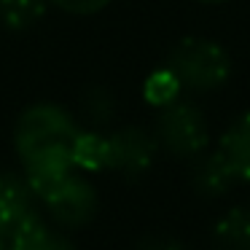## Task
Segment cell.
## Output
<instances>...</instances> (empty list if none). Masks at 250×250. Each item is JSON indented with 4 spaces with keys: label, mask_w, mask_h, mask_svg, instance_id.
<instances>
[{
    "label": "cell",
    "mask_w": 250,
    "mask_h": 250,
    "mask_svg": "<svg viewBox=\"0 0 250 250\" xmlns=\"http://www.w3.org/2000/svg\"><path fill=\"white\" fill-rule=\"evenodd\" d=\"M164 65L186 92L207 94L231 78V57L212 38H183L169 49Z\"/></svg>",
    "instance_id": "6da1fadb"
},
{
    "label": "cell",
    "mask_w": 250,
    "mask_h": 250,
    "mask_svg": "<svg viewBox=\"0 0 250 250\" xmlns=\"http://www.w3.org/2000/svg\"><path fill=\"white\" fill-rule=\"evenodd\" d=\"M78 124L73 113H67L62 105L54 103H35L22 116L17 119L14 126V148H17L19 159L38 156L46 151H57V148H70L78 135Z\"/></svg>",
    "instance_id": "7a4b0ae2"
},
{
    "label": "cell",
    "mask_w": 250,
    "mask_h": 250,
    "mask_svg": "<svg viewBox=\"0 0 250 250\" xmlns=\"http://www.w3.org/2000/svg\"><path fill=\"white\" fill-rule=\"evenodd\" d=\"M159 148L178 159L202 156V151L210 143V126L207 119L194 103L175 100V103L159 108L156 129H153Z\"/></svg>",
    "instance_id": "3957f363"
},
{
    "label": "cell",
    "mask_w": 250,
    "mask_h": 250,
    "mask_svg": "<svg viewBox=\"0 0 250 250\" xmlns=\"http://www.w3.org/2000/svg\"><path fill=\"white\" fill-rule=\"evenodd\" d=\"M49 215L65 229H81L97 215V188L86 178L70 172L62 183H57L46 196H41Z\"/></svg>",
    "instance_id": "277c9868"
},
{
    "label": "cell",
    "mask_w": 250,
    "mask_h": 250,
    "mask_svg": "<svg viewBox=\"0 0 250 250\" xmlns=\"http://www.w3.org/2000/svg\"><path fill=\"white\" fill-rule=\"evenodd\" d=\"M159 143L143 126H121L108 135V169L126 180H137L151 169Z\"/></svg>",
    "instance_id": "5b68a950"
},
{
    "label": "cell",
    "mask_w": 250,
    "mask_h": 250,
    "mask_svg": "<svg viewBox=\"0 0 250 250\" xmlns=\"http://www.w3.org/2000/svg\"><path fill=\"white\" fill-rule=\"evenodd\" d=\"M35 199L24 175H0V250H6L11 234L35 215Z\"/></svg>",
    "instance_id": "8992f818"
},
{
    "label": "cell",
    "mask_w": 250,
    "mask_h": 250,
    "mask_svg": "<svg viewBox=\"0 0 250 250\" xmlns=\"http://www.w3.org/2000/svg\"><path fill=\"white\" fill-rule=\"evenodd\" d=\"M24 164V178H27L30 188L35 191V196H46L57 183L67 178L70 172H76V164L70 159V148H57V151H46L38 156L27 159Z\"/></svg>",
    "instance_id": "52a82bcc"
},
{
    "label": "cell",
    "mask_w": 250,
    "mask_h": 250,
    "mask_svg": "<svg viewBox=\"0 0 250 250\" xmlns=\"http://www.w3.org/2000/svg\"><path fill=\"white\" fill-rule=\"evenodd\" d=\"M237 183L242 180L237 178L234 167L229 164V159L223 156L221 151L215 153H207L196 162L194 172H191V186L199 196H207V199H218L223 196L226 191H231Z\"/></svg>",
    "instance_id": "ba28073f"
},
{
    "label": "cell",
    "mask_w": 250,
    "mask_h": 250,
    "mask_svg": "<svg viewBox=\"0 0 250 250\" xmlns=\"http://www.w3.org/2000/svg\"><path fill=\"white\" fill-rule=\"evenodd\" d=\"M6 250H76V245L35 212L11 234Z\"/></svg>",
    "instance_id": "9c48e42d"
},
{
    "label": "cell",
    "mask_w": 250,
    "mask_h": 250,
    "mask_svg": "<svg viewBox=\"0 0 250 250\" xmlns=\"http://www.w3.org/2000/svg\"><path fill=\"white\" fill-rule=\"evenodd\" d=\"M218 151L229 159L239 180H250V110L223 132Z\"/></svg>",
    "instance_id": "30bf717a"
},
{
    "label": "cell",
    "mask_w": 250,
    "mask_h": 250,
    "mask_svg": "<svg viewBox=\"0 0 250 250\" xmlns=\"http://www.w3.org/2000/svg\"><path fill=\"white\" fill-rule=\"evenodd\" d=\"M215 250H250V210L234 207L212 229Z\"/></svg>",
    "instance_id": "8fae6325"
},
{
    "label": "cell",
    "mask_w": 250,
    "mask_h": 250,
    "mask_svg": "<svg viewBox=\"0 0 250 250\" xmlns=\"http://www.w3.org/2000/svg\"><path fill=\"white\" fill-rule=\"evenodd\" d=\"M70 159L76 164V169H83V172L108 169V135L78 132L70 146Z\"/></svg>",
    "instance_id": "7c38bea8"
},
{
    "label": "cell",
    "mask_w": 250,
    "mask_h": 250,
    "mask_svg": "<svg viewBox=\"0 0 250 250\" xmlns=\"http://www.w3.org/2000/svg\"><path fill=\"white\" fill-rule=\"evenodd\" d=\"M49 0H0V24L11 33L33 30L46 17Z\"/></svg>",
    "instance_id": "4fadbf2b"
},
{
    "label": "cell",
    "mask_w": 250,
    "mask_h": 250,
    "mask_svg": "<svg viewBox=\"0 0 250 250\" xmlns=\"http://www.w3.org/2000/svg\"><path fill=\"white\" fill-rule=\"evenodd\" d=\"M180 92H183V86H180V81L175 78V73L169 70L167 65L153 70L151 76L143 81V97H146V103L153 105V108H164V105L180 100Z\"/></svg>",
    "instance_id": "5bb4252c"
},
{
    "label": "cell",
    "mask_w": 250,
    "mask_h": 250,
    "mask_svg": "<svg viewBox=\"0 0 250 250\" xmlns=\"http://www.w3.org/2000/svg\"><path fill=\"white\" fill-rule=\"evenodd\" d=\"M81 110L94 126H105L116 116V97L103 86H92L81 97Z\"/></svg>",
    "instance_id": "9a60e30c"
},
{
    "label": "cell",
    "mask_w": 250,
    "mask_h": 250,
    "mask_svg": "<svg viewBox=\"0 0 250 250\" xmlns=\"http://www.w3.org/2000/svg\"><path fill=\"white\" fill-rule=\"evenodd\" d=\"M49 3L65 14H73V17H92V14L108 8L113 0H49Z\"/></svg>",
    "instance_id": "2e32d148"
},
{
    "label": "cell",
    "mask_w": 250,
    "mask_h": 250,
    "mask_svg": "<svg viewBox=\"0 0 250 250\" xmlns=\"http://www.w3.org/2000/svg\"><path fill=\"white\" fill-rule=\"evenodd\" d=\"M135 250H186V248L180 239L169 237V234H146Z\"/></svg>",
    "instance_id": "e0dca14e"
},
{
    "label": "cell",
    "mask_w": 250,
    "mask_h": 250,
    "mask_svg": "<svg viewBox=\"0 0 250 250\" xmlns=\"http://www.w3.org/2000/svg\"><path fill=\"white\" fill-rule=\"evenodd\" d=\"M196 3H205V6H221V3H226V0H196Z\"/></svg>",
    "instance_id": "ac0fdd59"
}]
</instances>
